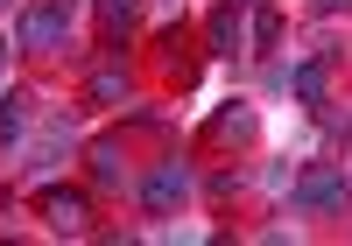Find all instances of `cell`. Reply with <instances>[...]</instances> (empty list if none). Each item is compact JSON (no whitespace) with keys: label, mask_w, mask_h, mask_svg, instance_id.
Instances as JSON below:
<instances>
[{"label":"cell","mask_w":352,"mask_h":246,"mask_svg":"<svg viewBox=\"0 0 352 246\" xmlns=\"http://www.w3.org/2000/svg\"><path fill=\"white\" fill-rule=\"evenodd\" d=\"M71 21H78V0H28L21 21H14V43H21L28 56H50L56 43L71 36Z\"/></svg>","instance_id":"cell-1"},{"label":"cell","mask_w":352,"mask_h":246,"mask_svg":"<svg viewBox=\"0 0 352 246\" xmlns=\"http://www.w3.org/2000/svg\"><path fill=\"white\" fill-rule=\"evenodd\" d=\"M71 141H78V134H71V120H50V134L21 148V176H28V183H43V176H50L56 162L71 155Z\"/></svg>","instance_id":"cell-2"},{"label":"cell","mask_w":352,"mask_h":246,"mask_svg":"<svg viewBox=\"0 0 352 246\" xmlns=\"http://www.w3.org/2000/svg\"><path fill=\"white\" fill-rule=\"evenodd\" d=\"M338 197H345V169H317V176L296 183V204H303V211H324V204H338Z\"/></svg>","instance_id":"cell-3"},{"label":"cell","mask_w":352,"mask_h":246,"mask_svg":"<svg viewBox=\"0 0 352 246\" xmlns=\"http://www.w3.org/2000/svg\"><path fill=\"white\" fill-rule=\"evenodd\" d=\"M240 14H247V0H226V8L212 14V49H219V56L247 49V28H240Z\"/></svg>","instance_id":"cell-4"},{"label":"cell","mask_w":352,"mask_h":246,"mask_svg":"<svg viewBox=\"0 0 352 246\" xmlns=\"http://www.w3.org/2000/svg\"><path fill=\"white\" fill-rule=\"evenodd\" d=\"M184 190H190V176L176 169V162H169V169H155L148 183H141V204H148V211H162V204H176Z\"/></svg>","instance_id":"cell-5"},{"label":"cell","mask_w":352,"mask_h":246,"mask_svg":"<svg viewBox=\"0 0 352 246\" xmlns=\"http://www.w3.org/2000/svg\"><path fill=\"white\" fill-rule=\"evenodd\" d=\"M43 219H50L56 232H85V197H78V190H50V197H43Z\"/></svg>","instance_id":"cell-6"},{"label":"cell","mask_w":352,"mask_h":246,"mask_svg":"<svg viewBox=\"0 0 352 246\" xmlns=\"http://www.w3.org/2000/svg\"><path fill=\"white\" fill-rule=\"evenodd\" d=\"M28 134V91H0V141Z\"/></svg>","instance_id":"cell-7"},{"label":"cell","mask_w":352,"mask_h":246,"mask_svg":"<svg viewBox=\"0 0 352 246\" xmlns=\"http://www.w3.org/2000/svg\"><path fill=\"white\" fill-rule=\"evenodd\" d=\"M289 85H296L303 106H324V64H296V71H289Z\"/></svg>","instance_id":"cell-8"},{"label":"cell","mask_w":352,"mask_h":246,"mask_svg":"<svg viewBox=\"0 0 352 246\" xmlns=\"http://www.w3.org/2000/svg\"><path fill=\"white\" fill-rule=\"evenodd\" d=\"M99 14H106V28H113V36H127V28L141 21V0H99Z\"/></svg>","instance_id":"cell-9"},{"label":"cell","mask_w":352,"mask_h":246,"mask_svg":"<svg viewBox=\"0 0 352 246\" xmlns=\"http://www.w3.org/2000/svg\"><path fill=\"white\" fill-rule=\"evenodd\" d=\"M282 43V14L275 8H254V49H275Z\"/></svg>","instance_id":"cell-10"},{"label":"cell","mask_w":352,"mask_h":246,"mask_svg":"<svg viewBox=\"0 0 352 246\" xmlns=\"http://www.w3.org/2000/svg\"><path fill=\"white\" fill-rule=\"evenodd\" d=\"M92 176H99V183H120V148L99 141V148H92Z\"/></svg>","instance_id":"cell-11"},{"label":"cell","mask_w":352,"mask_h":246,"mask_svg":"<svg viewBox=\"0 0 352 246\" xmlns=\"http://www.w3.org/2000/svg\"><path fill=\"white\" fill-rule=\"evenodd\" d=\"M92 99H106V106L127 99V78H120V71H99V78H92Z\"/></svg>","instance_id":"cell-12"},{"label":"cell","mask_w":352,"mask_h":246,"mask_svg":"<svg viewBox=\"0 0 352 246\" xmlns=\"http://www.w3.org/2000/svg\"><path fill=\"white\" fill-rule=\"evenodd\" d=\"M317 14H352V0H310Z\"/></svg>","instance_id":"cell-13"},{"label":"cell","mask_w":352,"mask_h":246,"mask_svg":"<svg viewBox=\"0 0 352 246\" xmlns=\"http://www.w3.org/2000/svg\"><path fill=\"white\" fill-rule=\"evenodd\" d=\"M0 91H8V43H0Z\"/></svg>","instance_id":"cell-14"}]
</instances>
